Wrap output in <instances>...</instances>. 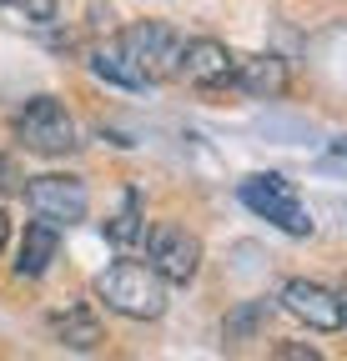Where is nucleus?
<instances>
[{
    "mask_svg": "<svg viewBox=\"0 0 347 361\" xmlns=\"http://www.w3.org/2000/svg\"><path fill=\"white\" fill-rule=\"evenodd\" d=\"M96 296L116 311V316H131V322H156L166 311V281L146 261H111L101 276H96Z\"/></svg>",
    "mask_w": 347,
    "mask_h": 361,
    "instance_id": "f257e3e1",
    "label": "nucleus"
},
{
    "mask_svg": "<svg viewBox=\"0 0 347 361\" xmlns=\"http://www.w3.org/2000/svg\"><path fill=\"white\" fill-rule=\"evenodd\" d=\"M182 30L166 25V20H136L116 35V51L131 61V71L146 80V85H161V80H177L182 71Z\"/></svg>",
    "mask_w": 347,
    "mask_h": 361,
    "instance_id": "f03ea898",
    "label": "nucleus"
},
{
    "mask_svg": "<svg viewBox=\"0 0 347 361\" xmlns=\"http://www.w3.org/2000/svg\"><path fill=\"white\" fill-rule=\"evenodd\" d=\"M242 206L252 216L272 221L277 231H287V236H312V226H317L287 176H247L242 180Z\"/></svg>",
    "mask_w": 347,
    "mask_h": 361,
    "instance_id": "7ed1b4c3",
    "label": "nucleus"
},
{
    "mask_svg": "<svg viewBox=\"0 0 347 361\" xmlns=\"http://www.w3.org/2000/svg\"><path fill=\"white\" fill-rule=\"evenodd\" d=\"M16 141L35 156H66L76 151V121L56 96H30L16 111Z\"/></svg>",
    "mask_w": 347,
    "mask_h": 361,
    "instance_id": "20e7f679",
    "label": "nucleus"
},
{
    "mask_svg": "<svg viewBox=\"0 0 347 361\" xmlns=\"http://www.w3.org/2000/svg\"><path fill=\"white\" fill-rule=\"evenodd\" d=\"M141 241H146V266L166 286H187L201 271V241L187 231V226H177V221H156Z\"/></svg>",
    "mask_w": 347,
    "mask_h": 361,
    "instance_id": "39448f33",
    "label": "nucleus"
},
{
    "mask_svg": "<svg viewBox=\"0 0 347 361\" xmlns=\"http://www.w3.org/2000/svg\"><path fill=\"white\" fill-rule=\"evenodd\" d=\"M30 211L40 221H51V226H76L86 221V211H91V196H86V180L76 176H25V191Z\"/></svg>",
    "mask_w": 347,
    "mask_h": 361,
    "instance_id": "423d86ee",
    "label": "nucleus"
},
{
    "mask_svg": "<svg viewBox=\"0 0 347 361\" xmlns=\"http://www.w3.org/2000/svg\"><path fill=\"white\" fill-rule=\"evenodd\" d=\"M187 85H196V90H222V85H232V75H237V56L227 51L222 40H211V35H196V40H187L182 45V71H177Z\"/></svg>",
    "mask_w": 347,
    "mask_h": 361,
    "instance_id": "0eeeda50",
    "label": "nucleus"
},
{
    "mask_svg": "<svg viewBox=\"0 0 347 361\" xmlns=\"http://www.w3.org/2000/svg\"><path fill=\"white\" fill-rule=\"evenodd\" d=\"M282 306L297 316V322H307L312 331H337L342 326V296L322 281H287L282 286Z\"/></svg>",
    "mask_w": 347,
    "mask_h": 361,
    "instance_id": "6e6552de",
    "label": "nucleus"
},
{
    "mask_svg": "<svg viewBox=\"0 0 347 361\" xmlns=\"http://www.w3.org/2000/svg\"><path fill=\"white\" fill-rule=\"evenodd\" d=\"M287 61L282 56H247V61H237V75H232V85L237 90H247L252 101H277V96H287Z\"/></svg>",
    "mask_w": 347,
    "mask_h": 361,
    "instance_id": "1a4fd4ad",
    "label": "nucleus"
},
{
    "mask_svg": "<svg viewBox=\"0 0 347 361\" xmlns=\"http://www.w3.org/2000/svg\"><path fill=\"white\" fill-rule=\"evenodd\" d=\"M56 251H61V226H51V221H30L25 226V236H20V251H16V276H46L51 271V261H56Z\"/></svg>",
    "mask_w": 347,
    "mask_h": 361,
    "instance_id": "9d476101",
    "label": "nucleus"
},
{
    "mask_svg": "<svg viewBox=\"0 0 347 361\" xmlns=\"http://www.w3.org/2000/svg\"><path fill=\"white\" fill-rule=\"evenodd\" d=\"M51 331H56V341L71 346V351H91V346H101V336H106L91 306H71V311L51 316Z\"/></svg>",
    "mask_w": 347,
    "mask_h": 361,
    "instance_id": "9b49d317",
    "label": "nucleus"
},
{
    "mask_svg": "<svg viewBox=\"0 0 347 361\" xmlns=\"http://www.w3.org/2000/svg\"><path fill=\"white\" fill-rule=\"evenodd\" d=\"M146 236V216H141V196L136 191H126V201H121V211L106 221V241L111 246H136Z\"/></svg>",
    "mask_w": 347,
    "mask_h": 361,
    "instance_id": "f8f14e48",
    "label": "nucleus"
},
{
    "mask_svg": "<svg viewBox=\"0 0 347 361\" xmlns=\"http://www.w3.org/2000/svg\"><path fill=\"white\" fill-rule=\"evenodd\" d=\"M91 71L101 75V80H111V85H121V90H146V80L131 71V61H126L116 45H101V51H91Z\"/></svg>",
    "mask_w": 347,
    "mask_h": 361,
    "instance_id": "ddd939ff",
    "label": "nucleus"
},
{
    "mask_svg": "<svg viewBox=\"0 0 347 361\" xmlns=\"http://www.w3.org/2000/svg\"><path fill=\"white\" fill-rule=\"evenodd\" d=\"M6 11H16L20 20H35V25H51L56 20V0H0Z\"/></svg>",
    "mask_w": 347,
    "mask_h": 361,
    "instance_id": "4468645a",
    "label": "nucleus"
},
{
    "mask_svg": "<svg viewBox=\"0 0 347 361\" xmlns=\"http://www.w3.org/2000/svg\"><path fill=\"white\" fill-rule=\"evenodd\" d=\"M267 316V301H252V306H242L232 322H227V336H247V331H257V322Z\"/></svg>",
    "mask_w": 347,
    "mask_h": 361,
    "instance_id": "2eb2a0df",
    "label": "nucleus"
},
{
    "mask_svg": "<svg viewBox=\"0 0 347 361\" xmlns=\"http://www.w3.org/2000/svg\"><path fill=\"white\" fill-rule=\"evenodd\" d=\"M272 361H322V351L312 341H277Z\"/></svg>",
    "mask_w": 347,
    "mask_h": 361,
    "instance_id": "dca6fc26",
    "label": "nucleus"
},
{
    "mask_svg": "<svg viewBox=\"0 0 347 361\" xmlns=\"http://www.w3.org/2000/svg\"><path fill=\"white\" fill-rule=\"evenodd\" d=\"M25 191V176H20V166L11 161V156H0V196H20Z\"/></svg>",
    "mask_w": 347,
    "mask_h": 361,
    "instance_id": "f3484780",
    "label": "nucleus"
},
{
    "mask_svg": "<svg viewBox=\"0 0 347 361\" xmlns=\"http://www.w3.org/2000/svg\"><path fill=\"white\" fill-rule=\"evenodd\" d=\"M6 241H11V216L0 211V251H6Z\"/></svg>",
    "mask_w": 347,
    "mask_h": 361,
    "instance_id": "a211bd4d",
    "label": "nucleus"
}]
</instances>
